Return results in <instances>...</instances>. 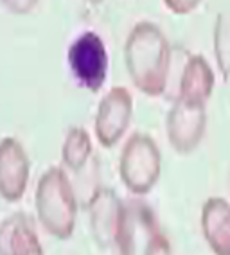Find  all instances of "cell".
Here are the masks:
<instances>
[{"label": "cell", "mask_w": 230, "mask_h": 255, "mask_svg": "<svg viewBox=\"0 0 230 255\" xmlns=\"http://www.w3.org/2000/svg\"><path fill=\"white\" fill-rule=\"evenodd\" d=\"M171 58V43L157 23H135L124 43V65L138 92L147 97H160L166 92Z\"/></svg>", "instance_id": "6da1fadb"}, {"label": "cell", "mask_w": 230, "mask_h": 255, "mask_svg": "<svg viewBox=\"0 0 230 255\" xmlns=\"http://www.w3.org/2000/svg\"><path fill=\"white\" fill-rule=\"evenodd\" d=\"M94 241L101 250L133 255V236L138 227L133 201H122L110 187H99L88 201Z\"/></svg>", "instance_id": "7a4b0ae2"}, {"label": "cell", "mask_w": 230, "mask_h": 255, "mask_svg": "<svg viewBox=\"0 0 230 255\" xmlns=\"http://www.w3.org/2000/svg\"><path fill=\"white\" fill-rule=\"evenodd\" d=\"M34 207L40 225L56 239H69L76 230L78 200L63 169L52 165L40 176L34 192Z\"/></svg>", "instance_id": "3957f363"}, {"label": "cell", "mask_w": 230, "mask_h": 255, "mask_svg": "<svg viewBox=\"0 0 230 255\" xmlns=\"http://www.w3.org/2000/svg\"><path fill=\"white\" fill-rule=\"evenodd\" d=\"M162 153L146 133H133L126 140L119 158V176L131 194L146 196L160 180Z\"/></svg>", "instance_id": "277c9868"}, {"label": "cell", "mask_w": 230, "mask_h": 255, "mask_svg": "<svg viewBox=\"0 0 230 255\" xmlns=\"http://www.w3.org/2000/svg\"><path fill=\"white\" fill-rule=\"evenodd\" d=\"M67 63L81 88L96 94L105 87L108 78V50L97 32L85 31L70 43Z\"/></svg>", "instance_id": "5b68a950"}, {"label": "cell", "mask_w": 230, "mask_h": 255, "mask_svg": "<svg viewBox=\"0 0 230 255\" xmlns=\"http://www.w3.org/2000/svg\"><path fill=\"white\" fill-rule=\"evenodd\" d=\"M133 117V97L128 88L114 87L97 106L94 131L103 147H114L128 131Z\"/></svg>", "instance_id": "8992f818"}, {"label": "cell", "mask_w": 230, "mask_h": 255, "mask_svg": "<svg viewBox=\"0 0 230 255\" xmlns=\"http://www.w3.org/2000/svg\"><path fill=\"white\" fill-rule=\"evenodd\" d=\"M207 129V106L189 105L176 99L167 112L166 133L171 147L180 155H189L202 144Z\"/></svg>", "instance_id": "52a82bcc"}, {"label": "cell", "mask_w": 230, "mask_h": 255, "mask_svg": "<svg viewBox=\"0 0 230 255\" xmlns=\"http://www.w3.org/2000/svg\"><path fill=\"white\" fill-rule=\"evenodd\" d=\"M31 162L22 142L14 137L0 140V198L16 203L27 191Z\"/></svg>", "instance_id": "ba28073f"}, {"label": "cell", "mask_w": 230, "mask_h": 255, "mask_svg": "<svg viewBox=\"0 0 230 255\" xmlns=\"http://www.w3.org/2000/svg\"><path fill=\"white\" fill-rule=\"evenodd\" d=\"M0 255H45L31 216L16 212L0 223Z\"/></svg>", "instance_id": "9c48e42d"}, {"label": "cell", "mask_w": 230, "mask_h": 255, "mask_svg": "<svg viewBox=\"0 0 230 255\" xmlns=\"http://www.w3.org/2000/svg\"><path fill=\"white\" fill-rule=\"evenodd\" d=\"M214 87H216V76L205 56H189L182 70V76H180V88L176 99L185 101L189 105L207 106Z\"/></svg>", "instance_id": "30bf717a"}, {"label": "cell", "mask_w": 230, "mask_h": 255, "mask_svg": "<svg viewBox=\"0 0 230 255\" xmlns=\"http://www.w3.org/2000/svg\"><path fill=\"white\" fill-rule=\"evenodd\" d=\"M202 232L214 255H230V201L212 196L202 207Z\"/></svg>", "instance_id": "8fae6325"}, {"label": "cell", "mask_w": 230, "mask_h": 255, "mask_svg": "<svg viewBox=\"0 0 230 255\" xmlns=\"http://www.w3.org/2000/svg\"><path fill=\"white\" fill-rule=\"evenodd\" d=\"M92 156V138L83 126H72L65 135L61 146V160L67 169L78 173Z\"/></svg>", "instance_id": "7c38bea8"}, {"label": "cell", "mask_w": 230, "mask_h": 255, "mask_svg": "<svg viewBox=\"0 0 230 255\" xmlns=\"http://www.w3.org/2000/svg\"><path fill=\"white\" fill-rule=\"evenodd\" d=\"M133 203H135V210H137L138 227L142 228V230H146L147 234V243H146L144 255H173L169 239L162 234L153 210L146 203H142V201L133 200Z\"/></svg>", "instance_id": "4fadbf2b"}, {"label": "cell", "mask_w": 230, "mask_h": 255, "mask_svg": "<svg viewBox=\"0 0 230 255\" xmlns=\"http://www.w3.org/2000/svg\"><path fill=\"white\" fill-rule=\"evenodd\" d=\"M212 49L216 59L218 72L223 79H230V14L220 13L212 31Z\"/></svg>", "instance_id": "5bb4252c"}, {"label": "cell", "mask_w": 230, "mask_h": 255, "mask_svg": "<svg viewBox=\"0 0 230 255\" xmlns=\"http://www.w3.org/2000/svg\"><path fill=\"white\" fill-rule=\"evenodd\" d=\"M162 2L173 14L185 16V14H191L193 11L198 9L203 0H162Z\"/></svg>", "instance_id": "9a60e30c"}, {"label": "cell", "mask_w": 230, "mask_h": 255, "mask_svg": "<svg viewBox=\"0 0 230 255\" xmlns=\"http://www.w3.org/2000/svg\"><path fill=\"white\" fill-rule=\"evenodd\" d=\"M40 0H0V4L13 14H29L38 5Z\"/></svg>", "instance_id": "2e32d148"}, {"label": "cell", "mask_w": 230, "mask_h": 255, "mask_svg": "<svg viewBox=\"0 0 230 255\" xmlns=\"http://www.w3.org/2000/svg\"><path fill=\"white\" fill-rule=\"evenodd\" d=\"M88 4H92V5H99V4H103L105 0H87Z\"/></svg>", "instance_id": "e0dca14e"}]
</instances>
